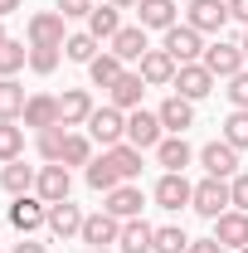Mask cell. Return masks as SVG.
Returning a JSON list of instances; mask_svg holds the SVG:
<instances>
[{
  "label": "cell",
  "mask_w": 248,
  "mask_h": 253,
  "mask_svg": "<svg viewBox=\"0 0 248 253\" xmlns=\"http://www.w3.org/2000/svg\"><path fill=\"white\" fill-rule=\"evenodd\" d=\"M205 68L214 73V78H234V73H244V49L234 44V39H214V44H205Z\"/></svg>",
  "instance_id": "277c9868"
},
{
  "label": "cell",
  "mask_w": 248,
  "mask_h": 253,
  "mask_svg": "<svg viewBox=\"0 0 248 253\" xmlns=\"http://www.w3.org/2000/svg\"><path fill=\"white\" fill-rule=\"evenodd\" d=\"M83 175H88V185H93L97 195H112V190H117V185H126L122 175H117V166H112V161H107V156H97L93 166L83 170Z\"/></svg>",
  "instance_id": "f1b7e54d"
},
{
  "label": "cell",
  "mask_w": 248,
  "mask_h": 253,
  "mask_svg": "<svg viewBox=\"0 0 248 253\" xmlns=\"http://www.w3.org/2000/svg\"><path fill=\"white\" fill-rule=\"evenodd\" d=\"M25 88L15 83V78H0V122H15V117H25Z\"/></svg>",
  "instance_id": "4dcf8cb0"
},
{
  "label": "cell",
  "mask_w": 248,
  "mask_h": 253,
  "mask_svg": "<svg viewBox=\"0 0 248 253\" xmlns=\"http://www.w3.org/2000/svg\"><path fill=\"white\" fill-rule=\"evenodd\" d=\"M68 190H73V175H68V166H63V161H49V166H39L34 195H39L44 205H59V200H68Z\"/></svg>",
  "instance_id": "9c48e42d"
},
{
  "label": "cell",
  "mask_w": 248,
  "mask_h": 253,
  "mask_svg": "<svg viewBox=\"0 0 248 253\" xmlns=\"http://www.w3.org/2000/svg\"><path fill=\"white\" fill-rule=\"evenodd\" d=\"M122 73H126V63L117 59L112 49H107V54H97V59L88 63V78H93V88H112V83H117Z\"/></svg>",
  "instance_id": "4316f807"
},
{
  "label": "cell",
  "mask_w": 248,
  "mask_h": 253,
  "mask_svg": "<svg viewBox=\"0 0 248 253\" xmlns=\"http://www.w3.org/2000/svg\"><path fill=\"white\" fill-rule=\"evenodd\" d=\"M185 25L200 30V34H224V25H229V0H190Z\"/></svg>",
  "instance_id": "3957f363"
},
{
  "label": "cell",
  "mask_w": 248,
  "mask_h": 253,
  "mask_svg": "<svg viewBox=\"0 0 248 253\" xmlns=\"http://www.w3.org/2000/svg\"><path fill=\"white\" fill-rule=\"evenodd\" d=\"M88 253H112V249H88Z\"/></svg>",
  "instance_id": "f907efd6"
},
{
  "label": "cell",
  "mask_w": 248,
  "mask_h": 253,
  "mask_svg": "<svg viewBox=\"0 0 248 253\" xmlns=\"http://www.w3.org/2000/svg\"><path fill=\"white\" fill-rule=\"evenodd\" d=\"M141 93H146V78L126 68L122 78L107 88V102H112V107H122V112H136V107H141Z\"/></svg>",
  "instance_id": "ffe728a7"
},
{
  "label": "cell",
  "mask_w": 248,
  "mask_h": 253,
  "mask_svg": "<svg viewBox=\"0 0 248 253\" xmlns=\"http://www.w3.org/2000/svg\"><path fill=\"white\" fill-rule=\"evenodd\" d=\"M63 141H68V126H49V131H39V156L44 161H63Z\"/></svg>",
  "instance_id": "8d00e7d4"
},
{
  "label": "cell",
  "mask_w": 248,
  "mask_h": 253,
  "mask_svg": "<svg viewBox=\"0 0 248 253\" xmlns=\"http://www.w3.org/2000/svg\"><path fill=\"white\" fill-rule=\"evenodd\" d=\"M190 210H195V214H205V219H219L224 210H234L229 180H214V175H205V180L195 185V200H190Z\"/></svg>",
  "instance_id": "6da1fadb"
},
{
  "label": "cell",
  "mask_w": 248,
  "mask_h": 253,
  "mask_svg": "<svg viewBox=\"0 0 248 253\" xmlns=\"http://www.w3.org/2000/svg\"><path fill=\"white\" fill-rule=\"evenodd\" d=\"M190 200H195V185H190L180 170H165V175L156 180V205H161V210H180Z\"/></svg>",
  "instance_id": "2e32d148"
},
{
  "label": "cell",
  "mask_w": 248,
  "mask_h": 253,
  "mask_svg": "<svg viewBox=\"0 0 248 253\" xmlns=\"http://www.w3.org/2000/svg\"><path fill=\"white\" fill-rule=\"evenodd\" d=\"M93 93L88 88H68V93L59 97V122L63 126H88V117H93Z\"/></svg>",
  "instance_id": "ac0fdd59"
},
{
  "label": "cell",
  "mask_w": 248,
  "mask_h": 253,
  "mask_svg": "<svg viewBox=\"0 0 248 253\" xmlns=\"http://www.w3.org/2000/svg\"><path fill=\"white\" fill-rule=\"evenodd\" d=\"M83 219H88V214H83L73 200H59V205H49V224H44V229H49L54 239H78V234H83Z\"/></svg>",
  "instance_id": "9a60e30c"
},
{
  "label": "cell",
  "mask_w": 248,
  "mask_h": 253,
  "mask_svg": "<svg viewBox=\"0 0 248 253\" xmlns=\"http://www.w3.org/2000/svg\"><path fill=\"white\" fill-rule=\"evenodd\" d=\"M200 166H205V175H214V180H234V175H239V151L219 136V141H209V146L200 151Z\"/></svg>",
  "instance_id": "30bf717a"
},
{
  "label": "cell",
  "mask_w": 248,
  "mask_h": 253,
  "mask_svg": "<svg viewBox=\"0 0 248 253\" xmlns=\"http://www.w3.org/2000/svg\"><path fill=\"white\" fill-rule=\"evenodd\" d=\"M214 239L219 244H224V249H248V214L244 210H224V214H219L214 219Z\"/></svg>",
  "instance_id": "d6986e66"
},
{
  "label": "cell",
  "mask_w": 248,
  "mask_h": 253,
  "mask_svg": "<svg viewBox=\"0 0 248 253\" xmlns=\"http://www.w3.org/2000/svg\"><path fill=\"white\" fill-rule=\"evenodd\" d=\"M63 59H73V63H93L97 59V39L88 30L83 34H68V44H63Z\"/></svg>",
  "instance_id": "e575fe53"
},
{
  "label": "cell",
  "mask_w": 248,
  "mask_h": 253,
  "mask_svg": "<svg viewBox=\"0 0 248 253\" xmlns=\"http://www.w3.org/2000/svg\"><path fill=\"white\" fill-rule=\"evenodd\" d=\"M107 5H117V10H136L141 0H107Z\"/></svg>",
  "instance_id": "7dc6e473"
},
{
  "label": "cell",
  "mask_w": 248,
  "mask_h": 253,
  "mask_svg": "<svg viewBox=\"0 0 248 253\" xmlns=\"http://www.w3.org/2000/svg\"><path fill=\"white\" fill-rule=\"evenodd\" d=\"M30 68H34V73H54V68H59V49L30 44Z\"/></svg>",
  "instance_id": "f35d334b"
},
{
  "label": "cell",
  "mask_w": 248,
  "mask_h": 253,
  "mask_svg": "<svg viewBox=\"0 0 248 253\" xmlns=\"http://www.w3.org/2000/svg\"><path fill=\"white\" fill-rule=\"evenodd\" d=\"M34 180H39V170H34V166H25V161H10V166L0 170V185L10 190V195H30Z\"/></svg>",
  "instance_id": "83f0119b"
},
{
  "label": "cell",
  "mask_w": 248,
  "mask_h": 253,
  "mask_svg": "<svg viewBox=\"0 0 248 253\" xmlns=\"http://www.w3.org/2000/svg\"><path fill=\"white\" fill-rule=\"evenodd\" d=\"M25 63H30V49H25L20 39H5V44H0V78H15Z\"/></svg>",
  "instance_id": "d6a6232c"
},
{
  "label": "cell",
  "mask_w": 248,
  "mask_h": 253,
  "mask_svg": "<svg viewBox=\"0 0 248 253\" xmlns=\"http://www.w3.org/2000/svg\"><path fill=\"white\" fill-rule=\"evenodd\" d=\"M122 253H151L156 249V229L146 219H122V239H117Z\"/></svg>",
  "instance_id": "cb8c5ba5"
},
{
  "label": "cell",
  "mask_w": 248,
  "mask_h": 253,
  "mask_svg": "<svg viewBox=\"0 0 248 253\" xmlns=\"http://www.w3.org/2000/svg\"><path fill=\"white\" fill-rule=\"evenodd\" d=\"M239 253H248V249H239Z\"/></svg>",
  "instance_id": "816d5d0a"
},
{
  "label": "cell",
  "mask_w": 248,
  "mask_h": 253,
  "mask_svg": "<svg viewBox=\"0 0 248 253\" xmlns=\"http://www.w3.org/2000/svg\"><path fill=\"white\" fill-rule=\"evenodd\" d=\"M112 219H141V210H146V195H141V185L136 180H126V185H117L112 195H107V205H102Z\"/></svg>",
  "instance_id": "4fadbf2b"
},
{
  "label": "cell",
  "mask_w": 248,
  "mask_h": 253,
  "mask_svg": "<svg viewBox=\"0 0 248 253\" xmlns=\"http://www.w3.org/2000/svg\"><path fill=\"white\" fill-rule=\"evenodd\" d=\"M229 195H234V210L248 214V175H234V180H229Z\"/></svg>",
  "instance_id": "b9f144b4"
},
{
  "label": "cell",
  "mask_w": 248,
  "mask_h": 253,
  "mask_svg": "<svg viewBox=\"0 0 248 253\" xmlns=\"http://www.w3.org/2000/svg\"><path fill=\"white\" fill-rule=\"evenodd\" d=\"M224 141H229L234 151H248V112L234 107V112L224 117Z\"/></svg>",
  "instance_id": "d590c367"
},
{
  "label": "cell",
  "mask_w": 248,
  "mask_h": 253,
  "mask_svg": "<svg viewBox=\"0 0 248 253\" xmlns=\"http://www.w3.org/2000/svg\"><path fill=\"white\" fill-rule=\"evenodd\" d=\"M102 156L117 166V175H122V180H136V175H141V151H136L131 141H122V146H107Z\"/></svg>",
  "instance_id": "f546056e"
},
{
  "label": "cell",
  "mask_w": 248,
  "mask_h": 253,
  "mask_svg": "<svg viewBox=\"0 0 248 253\" xmlns=\"http://www.w3.org/2000/svg\"><path fill=\"white\" fill-rule=\"evenodd\" d=\"M112 54L122 63H141L146 59V30H141V25H122L117 39H112Z\"/></svg>",
  "instance_id": "603a6c76"
},
{
  "label": "cell",
  "mask_w": 248,
  "mask_h": 253,
  "mask_svg": "<svg viewBox=\"0 0 248 253\" xmlns=\"http://www.w3.org/2000/svg\"><path fill=\"white\" fill-rule=\"evenodd\" d=\"M88 249H112L117 239H122V219H112L107 210H97V214H88L83 219V234H78Z\"/></svg>",
  "instance_id": "8fae6325"
},
{
  "label": "cell",
  "mask_w": 248,
  "mask_h": 253,
  "mask_svg": "<svg viewBox=\"0 0 248 253\" xmlns=\"http://www.w3.org/2000/svg\"><path fill=\"white\" fill-rule=\"evenodd\" d=\"M229 20H239L248 30V0H229Z\"/></svg>",
  "instance_id": "ee69618b"
},
{
  "label": "cell",
  "mask_w": 248,
  "mask_h": 253,
  "mask_svg": "<svg viewBox=\"0 0 248 253\" xmlns=\"http://www.w3.org/2000/svg\"><path fill=\"white\" fill-rule=\"evenodd\" d=\"M5 39H10V34H5V20H0V44H5Z\"/></svg>",
  "instance_id": "681fc988"
},
{
  "label": "cell",
  "mask_w": 248,
  "mask_h": 253,
  "mask_svg": "<svg viewBox=\"0 0 248 253\" xmlns=\"http://www.w3.org/2000/svg\"><path fill=\"white\" fill-rule=\"evenodd\" d=\"M10 253H49V249H44V244H34L30 234H25V239H20V244H15V249H10Z\"/></svg>",
  "instance_id": "f6af8a7d"
},
{
  "label": "cell",
  "mask_w": 248,
  "mask_h": 253,
  "mask_svg": "<svg viewBox=\"0 0 248 253\" xmlns=\"http://www.w3.org/2000/svg\"><path fill=\"white\" fill-rule=\"evenodd\" d=\"M156 161H161L165 170H180V175H185V166L195 161V151H190L185 136H161V146H156Z\"/></svg>",
  "instance_id": "484cf974"
},
{
  "label": "cell",
  "mask_w": 248,
  "mask_h": 253,
  "mask_svg": "<svg viewBox=\"0 0 248 253\" xmlns=\"http://www.w3.org/2000/svg\"><path fill=\"white\" fill-rule=\"evenodd\" d=\"M136 15H141V30H170V25H180V10H175V0H141L136 5Z\"/></svg>",
  "instance_id": "44dd1931"
},
{
  "label": "cell",
  "mask_w": 248,
  "mask_h": 253,
  "mask_svg": "<svg viewBox=\"0 0 248 253\" xmlns=\"http://www.w3.org/2000/svg\"><path fill=\"white\" fill-rule=\"evenodd\" d=\"M214 83H219V78L209 73V68H205V63H180L170 88H175L180 97H190V102H200V97H209V93H214Z\"/></svg>",
  "instance_id": "52a82bcc"
},
{
  "label": "cell",
  "mask_w": 248,
  "mask_h": 253,
  "mask_svg": "<svg viewBox=\"0 0 248 253\" xmlns=\"http://www.w3.org/2000/svg\"><path fill=\"white\" fill-rule=\"evenodd\" d=\"M25 156V126L15 122H0V166H10V161Z\"/></svg>",
  "instance_id": "1f68e13d"
},
{
  "label": "cell",
  "mask_w": 248,
  "mask_h": 253,
  "mask_svg": "<svg viewBox=\"0 0 248 253\" xmlns=\"http://www.w3.org/2000/svg\"><path fill=\"white\" fill-rule=\"evenodd\" d=\"M185 249H190L185 229H175V224H165V229H156V249H151V253H185Z\"/></svg>",
  "instance_id": "74e56055"
},
{
  "label": "cell",
  "mask_w": 248,
  "mask_h": 253,
  "mask_svg": "<svg viewBox=\"0 0 248 253\" xmlns=\"http://www.w3.org/2000/svg\"><path fill=\"white\" fill-rule=\"evenodd\" d=\"M161 136H165V126H161V117L156 112H126V141L136 146V151H156L161 146Z\"/></svg>",
  "instance_id": "ba28073f"
},
{
  "label": "cell",
  "mask_w": 248,
  "mask_h": 253,
  "mask_svg": "<svg viewBox=\"0 0 248 253\" xmlns=\"http://www.w3.org/2000/svg\"><path fill=\"white\" fill-rule=\"evenodd\" d=\"M63 166H93V136L68 131V141H63Z\"/></svg>",
  "instance_id": "836d02e7"
},
{
  "label": "cell",
  "mask_w": 248,
  "mask_h": 253,
  "mask_svg": "<svg viewBox=\"0 0 248 253\" xmlns=\"http://www.w3.org/2000/svg\"><path fill=\"white\" fill-rule=\"evenodd\" d=\"M161 49H165L175 63H200L205 59V34L190 30V25H170L165 39H161Z\"/></svg>",
  "instance_id": "7a4b0ae2"
},
{
  "label": "cell",
  "mask_w": 248,
  "mask_h": 253,
  "mask_svg": "<svg viewBox=\"0 0 248 253\" xmlns=\"http://www.w3.org/2000/svg\"><path fill=\"white\" fill-rule=\"evenodd\" d=\"M30 44H44V49H63L68 44V20H63L59 10H39L30 15Z\"/></svg>",
  "instance_id": "8992f818"
},
{
  "label": "cell",
  "mask_w": 248,
  "mask_h": 253,
  "mask_svg": "<svg viewBox=\"0 0 248 253\" xmlns=\"http://www.w3.org/2000/svg\"><path fill=\"white\" fill-rule=\"evenodd\" d=\"M239 49H244V59H248V30H244V39H239Z\"/></svg>",
  "instance_id": "c3c4849f"
},
{
  "label": "cell",
  "mask_w": 248,
  "mask_h": 253,
  "mask_svg": "<svg viewBox=\"0 0 248 253\" xmlns=\"http://www.w3.org/2000/svg\"><path fill=\"white\" fill-rule=\"evenodd\" d=\"M15 10H20V0H0V20H5V15H15Z\"/></svg>",
  "instance_id": "bcb514c9"
},
{
  "label": "cell",
  "mask_w": 248,
  "mask_h": 253,
  "mask_svg": "<svg viewBox=\"0 0 248 253\" xmlns=\"http://www.w3.org/2000/svg\"><path fill=\"white\" fill-rule=\"evenodd\" d=\"M185 253H224V244H219V239H190Z\"/></svg>",
  "instance_id": "7bdbcfd3"
},
{
  "label": "cell",
  "mask_w": 248,
  "mask_h": 253,
  "mask_svg": "<svg viewBox=\"0 0 248 253\" xmlns=\"http://www.w3.org/2000/svg\"><path fill=\"white\" fill-rule=\"evenodd\" d=\"M88 136L102 141V146H122V141H126V112H122V107H112V102L97 107L93 117H88Z\"/></svg>",
  "instance_id": "5b68a950"
},
{
  "label": "cell",
  "mask_w": 248,
  "mask_h": 253,
  "mask_svg": "<svg viewBox=\"0 0 248 253\" xmlns=\"http://www.w3.org/2000/svg\"><path fill=\"white\" fill-rule=\"evenodd\" d=\"M25 126H34V131H49V126H59V97L34 93L30 102H25Z\"/></svg>",
  "instance_id": "7402d4cb"
},
{
  "label": "cell",
  "mask_w": 248,
  "mask_h": 253,
  "mask_svg": "<svg viewBox=\"0 0 248 253\" xmlns=\"http://www.w3.org/2000/svg\"><path fill=\"white\" fill-rule=\"evenodd\" d=\"M10 224H15L20 234H34V229L49 224V205H44L39 195H15V205H10Z\"/></svg>",
  "instance_id": "7c38bea8"
},
{
  "label": "cell",
  "mask_w": 248,
  "mask_h": 253,
  "mask_svg": "<svg viewBox=\"0 0 248 253\" xmlns=\"http://www.w3.org/2000/svg\"><path fill=\"white\" fill-rule=\"evenodd\" d=\"M224 93H229V102H234L239 112H248V68H244V73H234V78H229V88H224Z\"/></svg>",
  "instance_id": "ab89813d"
},
{
  "label": "cell",
  "mask_w": 248,
  "mask_h": 253,
  "mask_svg": "<svg viewBox=\"0 0 248 253\" xmlns=\"http://www.w3.org/2000/svg\"><path fill=\"white\" fill-rule=\"evenodd\" d=\"M156 117H161V126L170 131V136H185V126H195V102L180 93H170L161 107H156Z\"/></svg>",
  "instance_id": "5bb4252c"
},
{
  "label": "cell",
  "mask_w": 248,
  "mask_h": 253,
  "mask_svg": "<svg viewBox=\"0 0 248 253\" xmlns=\"http://www.w3.org/2000/svg\"><path fill=\"white\" fill-rule=\"evenodd\" d=\"M117 30H122V10H117V5H93V15H88V34H93L97 44H102V39L112 44Z\"/></svg>",
  "instance_id": "d4e9b609"
},
{
  "label": "cell",
  "mask_w": 248,
  "mask_h": 253,
  "mask_svg": "<svg viewBox=\"0 0 248 253\" xmlns=\"http://www.w3.org/2000/svg\"><path fill=\"white\" fill-rule=\"evenodd\" d=\"M175 68H180V63L170 59L165 49H146V59H141L136 73L146 78V88H170V83H175Z\"/></svg>",
  "instance_id": "e0dca14e"
},
{
  "label": "cell",
  "mask_w": 248,
  "mask_h": 253,
  "mask_svg": "<svg viewBox=\"0 0 248 253\" xmlns=\"http://www.w3.org/2000/svg\"><path fill=\"white\" fill-rule=\"evenodd\" d=\"M59 15L63 20H88L93 15V0H59Z\"/></svg>",
  "instance_id": "60d3db41"
}]
</instances>
